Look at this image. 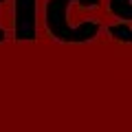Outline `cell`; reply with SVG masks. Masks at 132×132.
Instances as JSON below:
<instances>
[{"instance_id":"1","label":"cell","mask_w":132,"mask_h":132,"mask_svg":"<svg viewBox=\"0 0 132 132\" xmlns=\"http://www.w3.org/2000/svg\"><path fill=\"white\" fill-rule=\"evenodd\" d=\"M73 0H48L46 5V27L53 33V38L60 42H88L99 33V22L95 20H86L79 27H71L68 24V5ZM81 7H99L101 0H75Z\"/></svg>"},{"instance_id":"2","label":"cell","mask_w":132,"mask_h":132,"mask_svg":"<svg viewBox=\"0 0 132 132\" xmlns=\"http://www.w3.org/2000/svg\"><path fill=\"white\" fill-rule=\"evenodd\" d=\"M15 38H35V0H15Z\"/></svg>"},{"instance_id":"3","label":"cell","mask_w":132,"mask_h":132,"mask_svg":"<svg viewBox=\"0 0 132 132\" xmlns=\"http://www.w3.org/2000/svg\"><path fill=\"white\" fill-rule=\"evenodd\" d=\"M110 11H112L114 15H119V18H123V20H132V5H130V0H110ZM108 33L112 35V38L121 40V42H132V29L128 27L126 22L117 24V27H110Z\"/></svg>"},{"instance_id":"4","label":"cell","mask_w":132,"mask_h":132,"mask_svg":"<svg viewBox=\"0 0 132 132\" xmlns=\"http://www.w3.org/2000/svg\"><path fill=\"white\" fill-rule=\"evenodd\" d=\"M2 40H5V33H2V31H0V42H2Z\"/></svg>"}]
</instances>
